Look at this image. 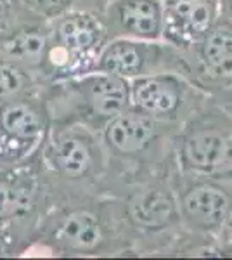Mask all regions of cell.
<instances>
[{
	"instance_id": "6da1fadb",
	"label": "cell",
	"mask_w": 232,
	"mask_h": 260,
	"mask_svg": "<svg viewBox=\"0 0 232 260\" xmlns=\"http://www.w3.org/2000/svg\"><path fill=\"white\" fill-rule=\"evenodd\" d=\"M44 101L50 125L77 123L101 132L109 120L130 108V82L104 71H90L50 83Z\"/></svg>"
},
{
	"instance_id": "7a4b0ae2",
	"label": "cell",
	"mask_w": 232,
	"mask_h": 260,
	"mask_svg": "<svg viewBox=\"0 0 232 260\" xmlns=\"http://www.w3.org/2000/svg\"><path fill=\"white\" fill-rule=\"evenodd\" d=\"M49 37L42 80L56 83L95 71L109 35L101 14L71 9L47 21Z\"/></svg>"
},
{
	"instance_id": "3957f363",
	"label": "cell",
	"mask_w": 232,
	"mask_h": 260,
	"mask_svg": "<svg viewBox=\"0 0 232 260\" xmlns=\"http://www.w3.org/2000/svg\"><path fill=\"white\" fill-rule=\"evenodd\" d=\"M182 52L164 40L111 39L97 59L95 71L116 75L128 82L163 71L187 75L189 64Z\"/></svg>"
},
{
	"instance_id": "277c9868",
	"label": "cell",
	"mask_w": 232,
	"mask_h": 260,
	"mask_svg": "<svg viewBox=\"0 0 232 260\" xmlns=\"http://www.w3.org/2000/svg\"><path fill=\"white\" fill-rule=\"evenodd\" d=\"M50 127L44 94L0 104V167L26 161Z\"/></svg>"
},
{
	"instance_id": "5b68a950",
	"label": "cell",
	"mask_w": 232,
	"mask_h": 260,
	"mask_svg": "<svg viewBox=\"0 0 232 260\" xmlns=\"http://www.w3.org/2000/svg\"><path fill=\"white\" fill-rule=\"evenodd\" d=\"M196 98L185 75L163 71L130 80V108L159 123H172L191 111Z\"/></svg>"
},
{
	"instance_id": "8992f818",
	"label": "cell",
	"mask_w": 232,
	"mask_h": 260,
	"mask_svg": "<svg viewBox=\"0 0 232 260\" xmlns=\"http://www.w3.org/2000/svg\"><path fill=\"white\" fill-rule=\"evenodd\" d=\"M182 167L196 174H213L232 160V123L223 116L192 118L180 136Z\"/></svg>"
},
{
	"instance_id": "52a82bcc",
	"label": "cell",
	"mask_w": 232,
	"mask_h": 260,
	"mask_svg": "<svg viewBox=\"0 0 232 260\" xmlns=\"http://www.w3.org/2000/svg\"><path fill=\"white\" fill-rule=\"evenodd\" d=\"M94 130L77 123L52 125L45 148L50 169L66 180H82L95 174L101 151Z\"/></svg>"
},
{
	"instance_id": "ba28073f",
	"label": "cell",
	"mask_w": 232,
	"mask_h": 260,
	"mask_svg": "<svg viewBox=\"0 0 232 260\" xmlns=\"http://www.w3.org/2000/svg\"><path fill=\"white\" fill-rule=\"evenodd\" d=\"M163 9V40L180 50L197 45L217 24L222 0H159Z\"/></svg>"
},
{
	"instance_id": "9c48e42d",
	"label": "cell",
	"mask_w": 232,
	"mask_h": 260,
	"mask_svg": "<svg viewBox=\"0 0 232 260\" xmlns=\"http://www.w3.org/2000/svg\"><path fill=\"white\" fill-rule=\"evenodd\" d=\"M179 217L191 231L217 233L232 215V192L215 180H196L177 198Z\"/></svg>"
},
{
	"instance_id": "30bf717a",
	"label": "cell",
	"mask_w": 232,
	"mask_h": 260,
	"mask_svg": "<svg viewBox=\"0 0 232 260\" xmlns=\"http://www.w3.org/2000/svg\"><path fill=\"white\" fill-rule=\"evenodd\" d=\"M101 18L111 39L163 40V9L159 0H109Z\"/></svg>"
},
{
	"instance_id": "8fae6325",
	"label": "cell",
	"mask_w": 232,
	"mask_h": 260,
	"mask_svg": "<svg viewBox=\"0 0 232 260\" xmlns=\"http://www.w3.org/2000/svg\"><path fill=\"white\" fill-rule=\"evenodd\" d=\"M40 184L37 172L24 161L0 167V229L26 220L37 207Z\"/></svg>"
},
{
	"instance_id": "7c38bea8",
	"label": "cell",
	"mask_w": 232,
	"mask_h": 260,
	"mask_svg": "<svg viewBox=\"0 0 232 260\" xmlns=\"http://www.w3.org/2000/svg\"><path fill=\"white\" fill-rule=\"evenodd\" d=\"M161 125L159 121L128 108L109 120L101 130L103 146L115 156H139L158 139Z\"/></svg>"
},
{
	"instance_id": "4fadbf2b",
	"label": "cell",
	"mask_w": 232,
	"mask_h": 260,
	"mask_svg": "<svg viewBox=\"0 0 232 260\" xmlns=\"http://www.w3.org/2000/svg\"><path fill=\"white\" fill-rule=\"evenodd\" d=\"M106 229L101 217L92 210L68 212L54 224L50 238L57 248L70 253L94 251L104 243Z\"/></svg>"
},
{
	"instance_id": "5bb4252c",
	"label": "cell",
	"mask_w": 232,
	"mask_h": 260,
	"mask_svg": "<svg viewBox=\"0 0 232 260\" xmlns=\"http://www.w3.org/2000/svg\"><path fill=\"white\" fill-rule=\"evenodd\" d=\"M128 217L137 228L159 231L180 220L174 192L159 184L139 187L128 201Z\"/></svg>"
},
{
	"instance_id": "9a60e30c",
	"label": "cell",
	"mask_w": 232,
	"mask_h": 260,
	"mask_svg": "<svg viewBox=\"0 0 232 260\" xmlns=\"http://www.w3.org/2000/svg\"><path fill=\"white\" fill-rule=\"evenodd\" d=\"M49 26L47 21H31L14 28L0 39V54L11 57L28 68L42 80V68H44L45 50H47ZM44 82V80H42Z\"/></svg>"
},
{
	"instance_id": "2e32d148",
	"label": "cell",
	"mask_w": 232,
	"mask_h": 260,
	"mask_svg": "<svg viewBox=\"0 0 232 260\" xmlns=\"http://www.w3.org/2000/svg\"><path fill=\"white\" fill-rule=\"evenodd\" d=\"M205 73L218 80H232V23H220L206 33V37L194 45Z\"/></svg>"
},
{
	"instance_id": "e0dca14e",
	"label": "cell",
	"mask_w": 232,
	"mask_h": 260,
	"mask_svg": "<svg viewBox=\"0 0 232 260\" xmlns=\"http://www.w3.org/2000/svg\"><path fill=\"white\" fill-rule=\"evenodd\" d=\"M45 83L33 71L0 54V104L42 94Z\"/></svg>"
},
{
	"instance_id": "ac0fdd59",
	"label": "cell",
	"mask_w": 232,
	"mask_h": 260,
	"mask_svg": "<svg viewBox=\"0 0 232 260\" xmlns=\"http://www.w3.org/2000/svg\"><path fill=\"white\" fill-rule=\"evenodd\" d=\"M31 21H44L28 9L23 0H0V39L14 28Z\"/></svg>"
},
{
	"instance_id": "d6986e66",
	"label": "cell",
	"mask_w": 232,
	"mask_h": 260,
	"mask_svg": "<svg viewBox=\"0 0 232 260\" xmlns=\"http://www.w3.org/2000/svg\"><path fill=\"white\" fill-rule=\"evenodd\" d=\"M23 2L33 14L44 21L57 18V16L75 9L77 6V0H23Z\"/></svg>"
},
{
	"instance_id": "ffe728a7",
	"label": "cell",
	"mask_w": 232,
	"mask_h": 260,
	"mask_svg": "<svg viewBox=\"0 0 232 260\" xmlns=\"http://www.w3.org/2000/svg\"><path fill=\"white\" fill-rule=\"evenodd\" d=\"M97 2H104V6H106V4L109 2V0H97ZM103 9H104V7H103Z\"/></svg>"
},
{
	"instance_id": "44dd1931",
	"label": "cell",
	"mask_w": 232,
	"mask_h": 260,
	"mask_svg": "<svg viewBox=\"0 0 232 260\" xmlns=\"http://www.w3.org/2000/svg\"><path fill=\"white\" fill-rule=\"evenodd\" d=\"M230 2H232V0H230ZM229 11H230V16H232V6H230V7H229ZM229 23H232V18H230V19H229Z\"/></svg>"
}]
</instances>
